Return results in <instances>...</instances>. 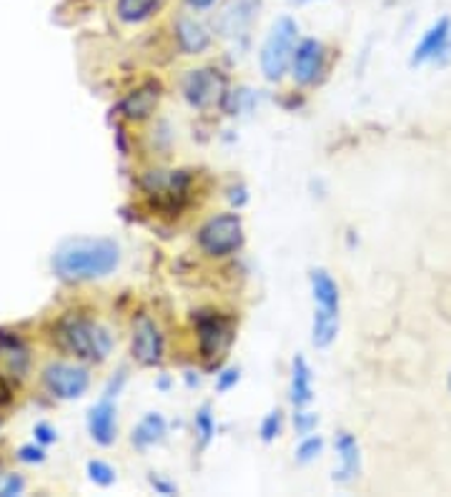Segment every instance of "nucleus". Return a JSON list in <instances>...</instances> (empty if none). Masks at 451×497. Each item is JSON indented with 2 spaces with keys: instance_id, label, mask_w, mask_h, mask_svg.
Listing matches in <instances>:
<instances>
[{
  "instance_id": "f257e3e1",
  "label": "nucleus",
  "mask_w": 451,
  "mask_h": 497,
  "mask_svg": "<svg viewBox=\"0 0 451 497\" xmlns=\"http://www.w3.org/2000/svg\"><path fill=\"white\" fill-rule=\"evenodd\" d=\"M120 246L110 239H70L53 254V272L66 282H90L113 274Z\"/></svg>"
},
{
  "instance_id": "f03ea898",
  "label": "nucleus",
  "mask_w": 451,
  "mask_h": 497,
  "mask_svg": "<svg viewBox=\"0 0 451 497\" xmlns=\"http://www.w3.org/2000/svg\"><path fill=\"white\" fill-rule=\"evenodd\" d=\"M58 345L83 362H106L113 349V335L88 316H63L56 326Z\"/></svg>"
},
{
  "instance_id": "7ed1b4c3",
  "label": "nucleus",
  "mask_w": 451,
  "mask_h": 497,
  "mask_svg": "<svg viewBox=\"0 0 451 497\" xmlns=\"http://www.w3.org/2000/svg\"><path fill=\"white\" fill-rule=\"evenodd\" d=\"M296 46H299V23L291 16L276 18L259 53L261 73L266 81H281L289 73Z\"/></svg>"
},
{
  "instance_id": "20e7f679",
  "label": "nucleus",
  "mask_w": 451,
  "mask_h": 497,
  "mask_svg": "<svg viewBox=\"0 0 451 497\" xmlns=\"http://www.w3.org/2000/svg\"><path fill=\"white\" fill-rule=\"evenodd\" d=\"M196 242H199L200 252L210 256V259H223V256L236 254L246 242L241 213L226 212L210 216L196 233Z\"/></svg>"
},
{
  "instance_id": "39448f33",
  "label": "nucleus",
  "mask_w": 451,
  "mask_h": 497,
  "mask_svg": "<svg viewBox=\"0 0 451 497\" xmlns=\"http://www.w3.org/2000/svg\"><path fill=\"white\" fill-rule=\"evenodd\" d=\"M43 387L56 399H78L88 392L90 375L86 367L70 365V362H50L43 369Z\"/></svg>"
},
{
  "instance_id": "423d86ee",
  "label": "nucleus",
  "mask_w": 451,
  "mask_h": 497,
  "mask_svg": "<svg viewBox=\"0 0 451 497\" xmlns=\"http://www.w3.org/2000/svg\"><path fill=\"white\" fill-rule=\"evenodd\" d=\"M180 91L189 106L209 109L213 103H223L226 98V76L216 68H196L183 76Z\"/></svg>"
},
{
  "instance_id": "0eeeda50",
  "label": "nucleus",
  "mask_w": 451,
  "mask_h": 497,
  "mask_svg": "<svg viewBox=\"0 0 451 497\" xmlns=\"http://www.w3.org/2000/svg\"><path fill=\"white\" fill-rule=\"evenodd\" d=\"M166 352V339L160 326L149 315H138L133 319V337H130V355L140 367L160 365Z\"/></svg>"
},
{
  "instance_id": "6e6552de",
  "label": "nucleus",
  "mask_w": 451,
  "mask_h": 497,
  "mask_svg": "<svg viewBox=\"0 0 451 497\" xmlns=\"http://www.w3.org/2000/svg\"><path fill=\"white\" fill-rule=\"evenodd\" d=\"M323 71H326V46L319 38H301L291 61L293 81L299 86H313Z\"/></svg>"
},
{
  "instance_id": "1a4fd4ad",
  "label": "nucleus",
  "mask_w": 451,
  "mask_h": 497,
  "mask_svg": "<svg viewBox=\"0 0 451 497\" xmlns=\"http://www.w3.org/2000/svg\"><path fill=\"white\" fill-rule=\"evenodd\" d=\"M193 322H196V329H199L200 355L206 359H216L229 349L231 342H233V325L226 316L206 312V315L193 316Z\"/></svg>"
},
{
  "instance_id": "9d476101",
  "label": "nucleus",
  "mask_w": 451,
  "mask_h": 497,
  "mask_svg": "<svg viewBox=\"0 0 451 497\" xmlns=\"http://www.w3.org/2000/svg\"><path fill=\"white\" fill-rule=\"evenodd\" d=\"M451 38V18L441 16L439 21L431 23L429 31L421 36L419 46L411 53L409 66H424V63H446Z\"/></svg>"
},
{
  "instance_id": "9b49d317",
  "label": "nucleus",
  "mask_w": 451,
  "mask_h": 497,
  "mask_svg": "<svg viewBox=\"0 0 451 497\" xmlns=\"http://www.w3.org/2000/svg\"><path fill=\"white\" fill-rule=\"evenodd\" d=\"M173 36L183 56H200L210 48L213 36H210L209 26H203L199 18L193 16H179L176 26H173Z\"/></svg>"
},
{
  "instance_id": "f8f14e48",
  "label": "nucleus",
  "mask_w": 451,
  "mask_h": 497,
  "mask_svg": "<svg viewBox=\"0 0 451 497\" xmlns=\"http://www.w3.org/2000/svg\"><path fill=\"white\" fill-rule=\"evenodd\" d=\"M88 432L93 437V442H98L103 447L116 442V435H118V409H116V402L110 397L103 395L98 405L90 407Z\"/></svg>"
},
{
  "instance_id": "ddd939ff",
  "label": "nucleus",
  "mask_w": 451,
  "mask_h": 497,
  "mask_svg": "<svg viewBox=\"0 0 451 497\" xmlns=\"http://www.w3.org/2000/svg\"><path fill=\"white\" fill-rule=\"evenodd\" d=\"M259 5H261L259 0H231L229 5L223 8V13L219 16L220 36H226V38L246 36V31L251 28V23L256 18Z\"/></svg>"
},
{
  "instance_id": "4468645a",
  "label": "nucleus",
  "mask_w": 451,
  "mask_h": 497,
  "mask_svg": "<svg viewBox=\"0 0 451 497\" xmlns=\"http://www.w3.org/2000/svg\"><path fill=\"white\" fill-rule=\"evenodd\" d=\"M333 447H336V455L341 460L339 470H333V482L349 485L361 472L359 442H356V437L351 435V432H339L336 440H333Z\"/></svg>"
},
{
  "instance_id": "2eb2a0df",
  "label": "nucleus",
  "mask_w": 451,
  "mask_h": 497,
  "mask_svg": "<svg viewBox=\"0 0 451 497\" xmlns=\"http://www.w3.org/2000/svg\"><path fill=\"white\" fill-rule=\"evenodd\" d=\"M159 101L160 86L156 81H149L126 96V101L120 103V111H123V116H126L128 121H143V119H149L150 113L156 111Z\"/></svg>"
},
{
  "instance_id": "dca6fc26",
  "label": "nucleus",
  "mask_w": 451,
  "mask_h": 497,
  "mask_svg": "<svg viewBox=\"0 0 451 497\" xmlns=\"http://www.w3.org/2000/svg\"><path fill=\"white\" fill-rule=\"evenodd\" d=\"M309 285L316 309H321V312H331V315H339L341 295L339 285L333 282V276H331L326 269H311Z\"/></svg>"
},
{
  "instance_id": "f3484780",
  "label": "nucleus",
  "mask_w": 451,
  "mask_h": 497,
  "mask_svg": "<svg viewBox=\"0 0 451 497\" xmlns=\"http://www.w3.org/2000/svg\"><path fill=\"white\" fill-rule=\"evenodd\" d=\"M0 359L5 362L8 372L13 377H26L30 365L28 347L23 345V339L10 332H0Z\"/></svg>"
},
{
  "instance_id": "a211bd4d",
  "label": "nucleus",
  "mask_w": 451,
  "mask_h": 497,
  "mask_svg": "<svg viewBox=\"0 0 451 497\" xmlns=\"http://www.w3.org/2000/svg\"><path fill=\"white\" fill-rule=\"evenodd\" d=\"M289 399L293 407H306L313 399V375H311V367L303 357H293Z\"/></svg>"
},
{
  "instance_id": "6ab92c4d",
  "label": "nucleus",
  "mask_w": 451,
  "mask_h": 497,
  "mask_svg": "<svg viewBox=\"0 0 451 497\" xmlns=\"http://www.w3.org/2000/svg\"><path fill=\"white\" fill-rule=\"evenodd\" d=\"M166 432H169V425L166 419L159 412H149V415L140 419L138 425L133 427V435H130V442L138 450H149L153 445H160L166 440Z\"/></svg>"
},
{
  "instance_id": "aec40b11",
  "label": "nucleus",
  "mask_w": 451,
  "mask_h": 497,
  "mask_svg": "<svg viewBox=\"0 0 451 497\" xmlns=\"http://www.w3.org/2000/svg\"><path fill=\"white\" fill-rule=\"evenodd\" d=\"M166 0H116V16L126 26H138L163 11Z\"/></svg>"
},
{
  "instance_id": "412c9836",
  "label": "nucleus",
  "mask_w": 451,
  "mask_h": 497,
  "mask_svg": "<svg viewBox=\"0 0 451 497\" xmlns=\"http://www.w3.org/2000/svg\"><path fill=\"white\" fill-rule=\"evenodd\" d=\"M339 335V315H331V312H313L311 319V345L316 349H326L333 345V339Z\"/></svg>"
},
{
  "instance_id": "4be33fe9",
  "label": "nucleus",
  "mask_w": 451,
  "mask_h": 497,
  "mask_svg": "<svg viewBox=\"0 0 451 497\" xmlns=\"http://www.w3.org/2000/svg\"><path fill=\"white\" fill-rule=\"evenodd\" d=\"M193 427H196V435H199V447L206 450L210 445V440L216 435V419L210 412V405H203L193 417Z\"/></svg>"
},
{
  "instance_id": "5701e85b",
  "label": "nucleus",
  "mask_w": 451,
  "mask_h": 497,
  "mask_svg": "<svg viewBox=\"0 0 451 497\" xmlns=\"http://www.w3.org/2000/svg\"><path fill=\"white\" fill-rule=\"evenodd\" d=\"M321 452H323V440L319 435H306L301 440V445L296 447V460L301 465H309Z\"/></svg>"
},
{
  "instance_id": "b1692460",
  "label": "nucleus",
  "mask_w": 451,
  "mask_h": 497,
  "mask_svg": "<svg viewBox=\"0 0 451 497\" xmlns=\"http://www.w3.org/2000/svg\"><path fill=\"white\" fill-rule=\"evenodd\" d=\"M88 477L100 487H110L116 482V470L103 462V460H90L88 462Z\"/></svg>"
},
{
  "instance_id": "393cba45",
  "label": "nucleus",
  "mask_w": 451,
  "mask_h": 497,
  "mask_svg": "<svg viewBox=\"0 0 451 497\" xmlns=\"http://www.w3.org/2000/svg\"><path fill=\"white\" fill-rule=\"evenodd\" d=\"M281 427H283V417H281V409H271L269 415L261 419V440L263 442H273L276 437L281 435Z\"/></svg>"
},
{
  "instance_id": "a878e982",
  "label": "nucleus",
  "mask_w": 451,
  "mask_h": 497,
  "mask_svg": "<svg viewBox=\"0 0 451 497\" xmlns=\"http://www.w3.org/2000/svg\"><path fill=\"white\" fill-rule=\"evenodd\" d=\"M316 425H319V415L316 412H306L303 407H296V412H293V430H296V435H313Z\"/></svg>"
},
{
  "instance_id": "bb28decb",
  "label": "nucleus",
  "mask_w": 451,
  "mask_h": 497,
  "mask_svg": "<svg viewBox=\"0 0 451 497\" xmlns=\"http://www.w3.org/2000/svg\"><path fill=\"white\" fill-rule=\"evenodd\" d=\"M239 379H241V369L229 367V369H223V372L216 377V389L223 395V392H229V389H233V387L239 385Z\"/></svg>"
},
{
  "instance_id": "cd10ccee",
  "label": "nucleus",
  "mask_w": 451,
  "mask_h": 497,
  "mask_svg": "<svg viewBox=\"0 0 451 497\" xmlns=\"http://www.w3.org/2000/svg\"><path fill=\"white\" fill-rule=\"evenodd\" d=\"M18 457L23 462H30V465H36V462H43V457H46V450L43 445H23L18 450Z\"/></svg>"
},
{
  "instance_id": "c85d7f7f",
  "label": "nucleus",
  "mask_w": 451,
  "mask_h": 497,
  "mask_svg": "<svg viewBox=\"0 0 451 497\" xmlns=\"http://www.w3.org/2000/svg\"><path fill=\"white\" fill-rule=\"evenodd\" d=\"M33 435H36V440H38L43 447L58 440V432H56V430H53L48 422H38V425H36V430H33Z\"/></svg>"
},
{
  "instance_id": "c756f323",
  "label": "nucleus",
  "mask_w": 451,
  "mask_h": 497,
  "mask_svg": "<svg viewBox=\"0 0 451 497\" xmlns=\"http://www.w3.org/2000/svg\"><path fill=\"white\" fill-rule=\"evenodd\" d=\"M149 482H150V487H153V490L159 492V495L170 497V495H176V492H179V490H176V485H173V482H169V480H163V477L150 475Z\"/></svg>"
},
{
  "instance_id": "7c9ffc66",
  "label": "nucleus",
  "mask_w": 451,
  "mask_h": 497,
  "mask_svg": "<svg viewBox=\"0 0 451 497\" xmlns=\"http://www.w3.org/2000/svg\"><path fill=\"white\" fill-rule=\"evenodd\" d=\"M23 480H20V477H15V475H8L5 477V485L0 487V495L3 497H10V495H20V492H23Z\"/></svg>"
},
{
  "instance_id": "2f4dec72",
  "label": "nucleus",
  "mask_w": 451,
  "mask_h": 497,
  "mask_svg": "<svg viewBox=\"0 0 451 497\" xmlns=\"http://www.w3.org/2000/svg\"><path fill=\"white\" fill-rule=\"evenodd\" d=\"M126 377H128L126 375V369H118V375L110 377L108 387H106V397H110V399H113V397H118L123 385H126Z\"/></svg>"
},
{
  "instance_id": "473e14b6",
  "label": "nucleus",
  "mask_w": 451,
  "mask_h": 497,
  "mask_svg": "<svg viewBox=\"0 0 451 497\" xmlns=\"http://www.w3.org/2000/svg\"><path fill=\"white\" fill-rule=\"evenodd\" d=\"M186 3V8L193 13H206L210 11V8H216V3L219 0H183Z\"/></svg>"
},
{
  "instance_id": "72a5a7b5",
  "label": "nucleus",
  "mask_w": 451,
  "mask_h": 497,
  "mask_svg": "<svg viewBox=\"0 0 451 497\" xmlns=\"http://www.w3.org/2000/svg\"><path fill=\"white\" fill-rule=\"evenodd\" d=\"M229 202L236 203V209L249 202V196H246V186H231V189H229Z\"/></svg>"
},
{
  "instance_id": "f704fd0d",
  "label": "nucleus",
  "mask_w": 451,
  "mask_h": 497,
  "mask_svg": "<svg viewBox=\"0 0 451 497\" xmlns=\"http://www.w3.org/2000/svg\"><path fill=\"white\" fill-rule=\"evenodd\" d=\"M8 399H10L8 387H5V382L0 379V405H3V402H8Z\"/></svg>"
},
{
  "instance_id": "c9c22d12",
  "label": "nucleus",
  "mask_w": 451,
  "mask_h": 497,
  "mask_svg": "<svg viewBox=\"0 0 451 497\" xmlns=\"http://www.w3.org/2000/svg\"><path fill=\"white\" fill-rule=\"evenodd\" d=\"M159 387H160V389H166V387H169V377H160Z\"/></svg>"
},
{
  "instance_id": "e433bc0d",
  "label": "nucleus",
  "mask_w": 451,
  "mask_h": 497,
  "mask_svg": "<svg viewBox=\"0 0 451 497\" xmlns=\"http://www.w3.org/2000/svg\"><path fill=\"white\" fill-rule=\"evenodd\" d=\"M291 3H296V5H306V3H313V0H291Z\"/></svg>"
},
{
  "instance_id": "4c0bfd02",
  "label": "nucleus",
  "mask_w": 451,
  "mask_h": 497,
  "mask_svg": "<svg viewBox=\"0 0 451 497\" xmlns=\"http://www.w3.org/2000/svg\"><path fill=\"white\" fill-rule=\"evenodd\" d=\"M449 392H451V372H449Z\"/></svg>"
}]
</instances>
